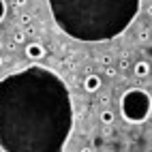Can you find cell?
<instances>
[{
	"instance_id": "1",
	"label": "cell",
	"mask_w": 152,
	"mask_h": 152,
	"mask_svg": "<svg viewBox=\"0 0 152 152\" xmlns=\"http://www.w3.org/2000/svg\"><path fill=\"white\" fill-rule=\"evenodd\" d=\"M120 114L131 124H141L150 116V94L146 90L131 88L120 99Z\"/></svg>"
},
{
	"instance_id": "2",
	"label": "cell",
	"mask_w": 152,
	"mask_h": 152,
	"mask_svg": "<svg viewBox=\"0 0 152 152\" xmlns=\"http://www.w3.org/2000/svg\"><path fill=\"white\" fill-rule=\"evenodd\" d=\"M101 84H103L101 75H96V73H88L86 79H84V90H86V92H96V90L101 88Z\"/></svg>"
},
{
	"instance_id": "3",
	"label": "cell",
	"mask_w": 152,
	"mask_h": 152,
	"mask_svg": "<svg viewBox=\"0 0 152 152\" xmlns=\"http://www.w3.org/2000/svg\"><path fill=\"white\" fill-rule=\"evenodd\" d=\"M26 56H28L30 60H43V58H45V47H43L41 43H30V45L26 47Z\"/></svg>"
},
{
	"instance_id": "4",
	"label": "cell",
	"mask_w": 152,
	"mask_h": 152,
	"mask_svg": "<svg viewBox=\"0 0 152 152\" xmlns=\"http://www.w3.org/2000/svg\"><path fill=\"white\" fill-rule=\"evenodd\" d=\"M133 73L137 77H146L150 73V64L146 62V60H139V62H135V66H133Z\"/></svg>"
},
{
	"instance_id": "5",
	"label": "cell",
	"mask_w": 152,
	"mask_h": 152,
	"mask_svg": "<svg viewBox=\"0 0 152 152\" xmlns=\"http://www.w3.org/2000/svg\"><path fill=\"white\" fill-rule=\"evenodd\" d=\"M101 122H103V124H111V122H114V111L105 107L103 111H101Z\"/></svg>"
},
{
	"instance_id": "6",
	"label": "cell",
	"mask_w": 152,
	"mask_h": 152,
	"mask_svg": "<svg viewBox=\"0 0 152 152\" xmlns=\"http://www.w3.org/2000/svg\"><path fill=\"white\" fill-rule=\"evenodd\" d=\"M13 39H15V41H17V43H24V39H26V34L22 32V30H17V32L13 34Z\"/></svg>"
},
{
	"instance_id": "7",
	"label": "cell",
	"mask_w": 152,
	"mask_h": 152,
	"mask_svg": "<svg viewBox=\"0 0 152 152\" xmlns=\"http://www.w3.org/2000/svg\"><path fill=\"white\" fill-rule=\"evenodd\" d=\"M19 22H22L24 26H28L30 22H32V15H28V13H26V15H22V17H19Z\"/></svg>"
},
{
	"instance_id": "8",
	"label": "cell",
	"mask_w": 152,
	"mask_h": 152,
	"mask_svg": "<svg viewBox=\"0 0 152 152\" xmlns=\"http://www.w3.org/2000/svg\"><path fill=\"white\" fill-rule=\"evenodd\" d=\"M105 75H107V77H116V75H118V71H116L114 66H107V69H105Z\"/></svg>"
},
{
	"instance_id": "9",
	"label": "cell",
	"mask_w": 152,
	"mask_h": 152,
	"mask_svg": "<svg viewBox=\"0 0 152 152\" xmlns=\"http://www.w3.org/2000/svg\"><path fill=\"white\" fill-rule=\"evenodd\" d=\"M4 13H7V4H4V0H0V19L4 17Z\"/></svg>"
},
{
	"instance_id": "10",
	"label": "cell",
	"mask_w": 152,
	"mask_h": 152,
	"mask_svg": "<svg viewBox=\"0 0 152 152\" xmlns=\"http://www.w3.org/2000/svg\"><path fill=\"white\" fill-rule=\"evenodd\" d=\"M94 148H96V150L103 148V139H101V137H96V139H94Z\"/></svg>"
},
{
	"instance_id": "11",
	"label": "cell",
	"mask_w": 152,
	"mask_h": 152,
	"mask_svg": "<svg viewBox=\"0 0 152 152\" xmlns=\"http://www.w3.org/2000/svg\"><path fill=\"white\" fill-rule=\"evenodd\" d=\"M129 66V60H126V56L122 58V60H120V69H126Z\"/></svg>"
},
{
	"instance_id": "12",
	"label": "cell",
	"mask_w": 152,
	"mask_h": 152,
	"mask_svg": "<svg viewBox=\"0 0 152 152\" xmlns=\"http://www.w3.org/2000/svg\"><path fill=\"white\" fill-rule=\"evenodd\" d=\"M101 103L107 105V103H109V96H107V94H105V96H101Z\"/></svg>"
},
{
	"instance_id": "13",
	"label": "cell",
	"mask_w": 152,
	"mask_h": 152,
	"mask_svg": "<svg viewBox=\"0 0 152 152\" xmlns=\"http://www.w3.org/2000/svg\"><path fill=\"white\" fill-rule=\"evenodd\" d=\"M15 4H17V7H22V4H26V0H15Z\"/></svg>"
},
{
	"instance_id": "14",
	"label": "cell",
	"mask_w": 152,
	"mask_h": 152,
	"mask_svg": "<svg viewBox=\"0 0 152 152\" xmlns=\"http://www.w3.org/2000/svg\"><path fill=\"white\" fill-rule=\"evenodd\" d=\"M2 62H4V60H2V56H0V66H2Z\"/></svg>"
}]
</instances>
